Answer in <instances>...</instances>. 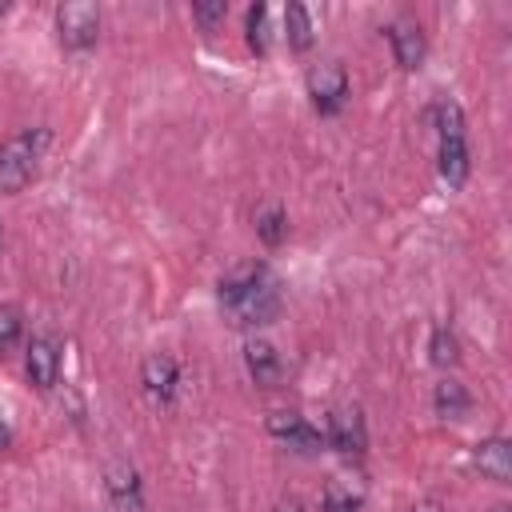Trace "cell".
Returning <instances> with one entry per match:
<instances>
[{"label": "cell", "instance_id": "obj_1", "mask_svg": "<svg viewBox=\"0 0 512 512\" xmlns=\"http://www.w3.org/2000/svg\"><path fill=\"white\" fill-rule=\"evenodd\" d=\"M220 304L236 328H264L280 316V288L260 264H240L220 276Z\"/></svg>", "mask_w": 512, "mask_h": 512}, {"label": "cell", "instance_id": "obj_2", "mask_svg": "<svg viewBox=\"0 0 512 512\" xmlns=\"http://www.w3.org/2000/svg\"><path fill=\"white\" fill-rule=\"evenodd\" d=\"M44 148H48V128H24V132L8 136L0 148V188L20 192L36 176Z\"/></svg>", "mask_w": 512, "mask_h": 512}, {"label": "cell", "instance_id": "obj_3", "mask_svg": "<svg viewBox=\"0 0 512 512\" xmlns=\"http://www.w3.org/2000/svg\"><path fill=\"white\" fill-rule=\"evenodd\" d=\"M56 28H60V44H64V48L84 52V48H92L96 36H100V12H96V4H84V0L60 4V8H56Z\"/></svg>", "mask_w": 512, "mask_h": 512}, {"label": "cell", "instance_id": "obj_4", "mask_svg": "<svg viewBox=\"0 0 512 512\" xmlns=\"http://www.w3.org/2000/svg\"><path fill=\"white\" fill-rule=\"evenodd\" d=\"M324 444L344 452V456H356L368 448V428H364V416L360 408H332L328 420H324Z\"/></svg>", "mask_w": 512, "mask_h": 512}, {"label": "cell", "instance_id": "obj_5", "mask_svg": "<svg viewBox=\"0 0 512 512\" xmlns=\"http://www.w3.org/2000/svg\"><path fill=\"white\" fill-rule=\"evenodd\" d=\"M308 96L316 104V112H340V104L348 100V72L332 60V64H316L308 72Z\"/></svg>", "mask_w": 512, "mask_h": 512}, {"label": "cell", "instance_id": "obj_6", "mask_svg": "<svg viewBox=\"0 0 512 512\" xmlns=\"http://www.w3.org/2000/svg\"><path fill=\"white\" fill-rule=\"evenodd\" d=\"M244 364H248V376H252L260 388H276V384L284 380V360H280L276 344L264 340V336H252V340L244 344Z\"/></svg>", "mask_w": 512, "mask_h": 512}, {"label": "cell", "instance_id": "obj_7", "mask_svg": "<svg viewBox=\"0 0 512 512\" xmlns=\"http://www.w3.org/2000/svg\"><path fill=\"white\" fill-rule=\"evenodd\" d=\"M140 380H144V392L160 404H168L176 396V384H180V368L172 360V352H152L140 368Z\"/></svg>", "mask_w": 512, "mask_h": 512}, {"label": "cell", "instance_id": "obj_8", "mask_svg": "<svg viewBox=\"0 0 512 512\" xmlns=\"http://www.w3.org/2000/svg\"><path fill=\"white\" fill-rule=\"evenodd\" d=\"M268 432L272 436H280L288 448H296V452H316L320 444H324V436L304 420V416H296V412H272L268 416Z\"/></svg>", "mask_w": 512, "mask_h": 512}, {"label": "cell", "instance_id": "obj_9", "mask_svg": "<svg viewBox=\"0 0 512 512\" xmlns=\"http://www.w3.org/2000/svg\"><path fill=\"white\" fill-rule=\"evenodd\" d=\"M388 44H392V56H396L400 68H420V64H424L428 44H424L420 24H412V20H392V24H388Z\"/></svg>", "mask_w": 512, "mask_h": 512}, {"label": "cell", "instance_id": "obj_10", "mask_svg": "<svg viewBox=\"0 0 512 512\" xmlns=\"http://www.w3.org/2000/svg\"><path fill=\"white\" fill-rule=\"evenodd\" d=\"M472 464H476L488 480L508 484V480H512V444H508L504 436H488V440H480V444L472 448Z\"/></svg>", "mask_w": 512, "mask_h": 512}, {"label": "cell", "instance_id": "obj_11", "mask_svg": "<svg viewBox=\"0 0 512 512\" xmlns=\"http://www.w3.org/2000/svg\"><path fill=\"white\" fill-rule=\"evenodd\" d=\"M28 376H32V384L44 388V392L56 384V376H60V348H56L52 336H36V340L28 344Z\"/></svg>", "mask_w": 512, "mask_h": 512}, {"label": "cell", "instance_id": "obj_12", "mask_svg": "<svg viewBox=\"0 0 512 512\" xmlns=\"http://www.w3.org/2000/svg\"><path fill=\"white\" fill-rule=\"evenodd\" d=\"M108 496H112V504L120 508V512H140V476H136V468L132 464H108Z\"/></svg>", "mask_w": 512, "mask_h": 512}, {"label": "cell", "instance_id": "obj_13", "mask_svg": "<svg viewBox=\"0 0 512 512\" xmlns=\"http://www.w3.org/2000/svg\"><path fill=\"white\" fill-rule=\"evenodd\" d=\"M440 180L460 188L468 180V144L464 136H440Z\"/></svg>", "mask_w": 512, "mask_h": 512}, {"label": "cell", "instance_id": "obj_14", "mask_svg": "<svg viewBox=\"0 0 512 512\" xmlns=\"http://www.w3.org/2000/svg\"><path fill=\"white\" fill-rule=\"evenodd\" d=\"M320 504H324V512H360L364 488L352 484V480H344V476H332L324 484V492H320Z\"/></svg>", "mask_w": 512, "mask_h": 512}, {"label": "cell", "instance_id": "obj_15", "mask_svg": "<svg viewBox=\"0 0 512 512\" xmlns=\"http://www.w3.org/2000/svg\"><path fill=\"white\" fill-rule=\"evenodd\" d=\"M284 36H288V44H292L296 52H308V48H312V40H316L308 8H304V4H296V0L284 8Z\"/></svg>", "mask_w": 512, "mask_h": 512}, {"label": "cell", "instance_id": "obj_16", "mask_svg": "<svg viewBox=\"0 0 512 512\" xmlns=\"http://www.w3.org/2000/svg\"><path fill=\"white\" fill-rule=\"evenodd\" d=\"M432 400H436V412H440L444 420H460V416L472 408V396H468V388H464L460 380H440Z\"/></svg>", "mask_w": 512, "mask_h": 512}, {"label": "cell", "instance_id": "obj_17", "mask_svg": "<svg viewBox=\"0 0 512 512\" xmlns=\"http://www.w3.org/2000/svg\"><path fill=\"white\" fill-rule=\"evenodd\" d=\"M256 236H260L268 248L284 244V236H288V216H284L280 204H264V208L256 212Z\"/></svg>", "mask_w": 512, "mask_h": 512}, {"label": "cell", "instance_id": "obj_18", "mask_svg": "<svg viewBox=\"0 0 512 512\" xmlns=\"http://www.w3.org/2000/svg\"><path fill=\"white\" fill-rule=\"evenodd\" d=\"M24 336V312L16 304H0V352L16 348Z\"/></svg>", "mask_w": 512, "mask_h": 512}, {"label": "cell", "instance_id": "obj_19", "mask_svg": "<svg viewBox=\"0 0 512 512\" xmlns=\"http://www.w3.org/2000/svg\"><path fill=\"white\" fill-rule=\"evenodd\" d=\"M248 48L252 52H268V4H252L248 8Z\"/></svg>", "mask_w": 512, "mask_h": 512}, {"label": "cell", "instance_id": "obj_20", "mask_svg": "<svg viewBox=\"0 0 512 512\" xmlns=\"http://www.w3.org/2000/svg\"><path fill=\"white\" fill-rule=\"evenodd\" d=\"M428 352H432V360H436L440 368H448V364L460 360V344H456V336H452L444 324L432 328V344H428Z\"/></svg>", "mask_w": 512, "mask_h": 512}, {"label": "cell", "instance_id": "obj_21", "mask_svg": "<svg viewBox=\"0 0 512 512\" xmlns=\"http://www.w3.org/2000/svg\"><path fill=\"white\" fill-rule=\"evenodd\" d=\"M192 16L204 24V28H216L224 16H228V4L224 0H208V4H192Z\"/></svg>", "mask_w": 512, "mask_h": 512}, {"label": "cell", "instance_id": "obj_22", "mask_svg": "<svg viewBox=\"0 0 512 512\" xmlns=\"http://www.w3.org/2000/svg\"><path fill=\"white\" fill-rule=\"evenodd\" d=\"M412 512H448V508H444L440 500H420V504H416Z\"/></svg>", "mask_w": 512, "mask_h": 512}, {"label": "cell", "instance_id": "obj_23", "mask_svg": "<svg viewBox=\"0 0 512 512\" xmlns=\"http://www.w3.org/2000/svg\"><path fill=\"white\" fill-rule=\"evenodd\" d=\"M276 512H304V504H300V500H280Z\"/></svg>", "mask_w": 512, "mask_h": 512}, {"label": "cell", "instance_id": "obj_24", "mask_svg": "<svg viewBox=\"0 0 512 512\" xmlns=\"http://www.w3.org/2000/svg\"><path fill=\"white\" fill-rule=\"evenodd\" d=\"M8 444H12V432H8V424L0 420V448H8Z\"/></svg>", "mask_w": 512, "mask_h": 512}, {"label": "cell", "instance_id": "obj_25", "mask_svg": "<svg viewBox=\"0 0 512 512\" xmlns=\"http://www.w3.org/2000/svg\"><path fill=\"white\" fill-rule=\"evenodd\" d=\"M492 512H512V508H508V504H496V508H492Z\"/></svg>", "mask_w": 512, "mask_h": 512}, {"label": "cell", "instance_id": "obj_26", "mask_svg": "<svg viewBox=\"0 0 512 512\" xmlns=\"http://www.w3.org/2000/svg\"><path fill=\"white\" fill-rule=\"evenodd\" d=\"M4 12H8V4H0V16H4Z\"/></svg>", "mask_w": 512, "mask_h": 512}]
</instances>
